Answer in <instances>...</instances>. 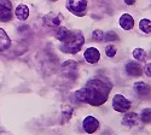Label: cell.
I'll list each match as a JSON object with an SVG mask.
<instances>
[{
	"label": "cell",
	"instance_id": "cell-1",
	"mask_svg": "<svg viewBox=\"0 0 151 135\" xmlns=\"http://www.w3.org/2000/svg\"><path fill=\"white\" fill-rule=\"evenodd\" d=\"M112 89V83L108 79L98 76L86 82L82 88L75 92V99L79 103H85L98 107L105 104Z\"/></svg>",
	"mask_w": 151,
	"mask_h": 135
},
{
	"label": "cell",
	"instance_id": "cell-2",
	"mask_svg": "<svg viewBox=\"0 0 151 135\" xmlns=\"http://www.w3.org/2000/svg\"><path fill=\"white\" fill-rule=\"evenodd\" d=\"M83 44H85L83 35H82L80 31H78V33L71 31V35L60 45L59 48H60L62 52L70 53V54H75V53H78V52L81 50V48H82Z\"/></svg>",
	"mask_w": 151,
	"mask_h": 135
},
{
	"label": "cell",
	"instance_id": "cell-3",
	"mask_svg": "<svg viewBox=\"0 0 151 135\" xmlns=\"http://www.w3.org/2000/svg\"><path fill=\"white\" fill-rule=\"evenodd\" d=\"M131 106H132V103L127 98H124L122 94L114 95V99H112V109H114L116 112L126 114L131 109Z\"/></svg>",
	"mask_w": 151,
	"mask_h": 135
},
{
	"label": "cell",
	"instance_id": "cell-4",
	"mask_svg": "<svg viewBox=\"0 0 151 135\" xmlns=\"http://www.w3.org/2000/svg\"><path fill=\"white\" fill-rule=\"evenodd\" d=\"M67 9L76 16H83L87 9V0H68Z\"/></svg>",
	"mask_w": 151,
	"mask_h": 135
},
{
	"label": "cell",
	"instance_id": "cell-5",
	"mask_svg": "<svg viewBox=\"0 0 151 135\" xmlns=\"http://www.w3.org/2000/svg\"><path fill=\"white\" fill-rule=\"evenodd\" d=\"M78 69H79V64L76 62H74V60H67V62L63 63L60 66L62 72L70 79H76Z\"/></svg>",
	"mask_w": 151,
	"mask_h": 135
},
{
	"label": "cell",
	"instance_id": "cell-6",
	"mask_svg": "<svg viewBox=\"0 0 151 135\" xmlns=\"http://www.w3.org/2000/svg\"><path fill=\"white\" fill-rule=\"evenodd\" d=\"M12 18V4L10 0H0V21L9 22Z\"/></svg>",
	"mask_w": 151,
	"mask_h": 135
},
{
	"label": "cell",
	"instance_id": "cell-7",
	"mask_svg": "<svg viewBox=\"0 0 151 135\" xmlns=\"http://www.w3.org/2000/svg\"><path fill=\"white\" fill-rule=\"evenodd\" d=\"M99 126V121L93 116H86L82 121V128L87 134H94Z\"/></svg>",
	"mask_w": 151,
	"mask_h": 135
},
{
	"label": "cell",
	"instance_id": "cell-8",
	"mask_svg": "<svg viewBox=\"0 0 151 135\" xmlns=\"http://www.w3.org/2000/svg\"><path fill=\"white\" fill-rule=\"evenodd\" d=\"M83 57H85V60H86L87 63H90V64H97L99 62V59H100V53H99V51L97 50V48L88 47V48H86Z\"/></svg>",
	"mask_w": 151,
	"mask_h": 135
},
{
	"label": "cell",
	"instance_id": "cell-9",
	"mask_svg": "<svg viewBox=\"0 0 151 135\" xmlns=\"http://www.w3.org/2000/svg\"><path fill=\"white\" fill-rule=\"evenodd\" d=\"M126 72H127V75H129V76L139 77L143 75V66L137 62H129L126 64Z\"/></svg>",
	"mask_w": 151,
	"mask_h": 135
},
{
	"label": "cell",
	"instance_id": "cell-10",
	"mask_svg": "<svg viewBox=\"0 0 151 135\" xmlns=\"http://www.w3.org/2000/svg\"><path fill=\"white\" fill-rule=\"evenodd\" d=\"M133 88L135 91V93L138 95H140V96H145V95H149L151 93V87H150V84H147L146 82L144 81H138L134 83L133 86Z\"/></svg>",
	"mask_w": 151,
	"mask_h": 135
},
{
	"label": "cell",
	"instance_id": "cell-11",
	"mask_svg": "<svg viewBox=\"0 0 151 135\" xmlns=\"http://www.w3.org/2000/svg\"><path fill=\"white\" fill-rule=\"evenodd\" d=\"M121 122H122L123 126L128 127V128H132V127L138 124V122H139V117H138V114H135V112H128V114H126L123 116Z\"/></svg>",
	"mask_w": 151,
	"mask_h": 135
},
{
	"label": "cell",
	"instance_id": "cell-12",
	"mask_svg": "<svg viewBox=\"0 0 151 135\" xmlns=\"http://www.w3.org/2000/svg\"><path fill=\"white\" fill-rule=\"evenodd\" d=\"M119 23L120 27L124 30H131L134 27V19L129 14H123L119 19Z\"/></svg>",
	"mask_w": 151,
	"mask_h": 135
},
{
	"label": "cell",
	"instance_id": "cell-13",
	"mask_svg": "<svg viewBox=\"0 0 151 135\" xmlns=\"http://www.w3.org/2000/svg\"><path fill=\"white\" fill-rule=\"evenodd\" d=\"M10 46H11V39L9 38L7 33L0 28V52L10 48Z\"/></svg>",
	"mask_w": 151,
	"mask_h": 135
},
{
	"label": "cell",
	"instance_id": "cell-14",
	"mask_svg": "<svg viewBox=\"0 0 151 135\" xmlns=\"http://www.w3.org/2000/svg\"><path fill=\"white\" fill-rule=\"evenodd\" d=\"M62 22V16L60 15H55V14H51L45 17V24H47L48 27L51 28H57Z\"/></svg>",
	"mask_w": 151,
	"mask_h": 135
},
{
	"label": "cell",
	"instance_id": "cell-15",
	"mask_svg": "<svg viewBox=\"0 0 151 135\" xmlns=\"http://www.w3.org/2000/svg\"><path fill=\"white\" fill-rule=\"evenodd\" d=\"M15 15H16V17L18 19L26 21L28 18V16H29V9H28V6H26V5H18L16 7V10H15Z\"/></svg>",
	"mask_w": 151,
	"mask_h": 135
},
{
	"label": "cell",
	"instance_id": "cell-16",
	"mask_svg": "<svg viewBox=\"0 0 151 135\" xmlns=\"http://www.w3.org/2000/svg\"><path fill=\"white\" fill-rule=\"evenodd\" d=\"M70 35H71V31H70L69 29L64 28V27H60V28H58V29L56 30V38H57L59 41H62V42H64Z\"/></svg>",
	"mask_w": 151,
	"mask_h": 135
},
{
	"label": "cell",
	"instance_id": "cell-17",
	"mask_svg": "<svg viewBox=\"0 0 151 135\" xmlns=\"http://www.w3.org/2000/svg\"><path fill=\"white\" fill-rule=\"evenodd\" d=\"M139 29L143 33H145V34L151 33V21L147 19V18L140 19V22H139Z\"/></svg>",
	"mask_w": 151,
	"mask_h": 135
},
{
	"label": "cell",
	"instance_id": "cell-18",
	"mask_svg": "<svg viewBox=\"0 0 151 135\" xmlns=\"http://www.w3.org/2000/svg\"><path fill=\"white\" fill-rule=\"evenodd\" d=\"M132 54H133V57L137 60H139V62H144V60L146 59V52L143 50V48H140V47L134 48V51H133Z\"/></svg>",
	"mask_w": 151,
	"mask_h": 135
},
{
	"label": "cell",
	"instance_id": "cell-19",
	"mask_svg": "<svg viewBox=\"0 0 151 135\" xmlns=\"http://www.w3.org/2000/svg\"><path fill=\"white\" fill-rule=\"evenodd\" d=\"M73 112H74V109L71 106H65L63 107V112H62V116H63V119H62V123H65L70 119V117L73 116Z\"/></svg>",
	"mask_w": 151,
	"mask_h": 135
},
{
	"label": "cell",
	"instance_id": "cell-20",
	"mask_svg": "<svg viewBox=\"0 0 151 135\" xmlns=\"http://www.w3.org/2000/svg\"><path fill=\"white\" fill-rule=\"evenodd\" d=\"M140 119L143 123L149 124L151 123V109H144L140 114Z\"/></svg>",
	"mask_w": 151,
	"mask_h": 135
},
{
	"label": "cell",
	"instance_id": "cell-21",
	"mask_svg": "<svg viewBox=\"0 0 151 135\" xmlns=\"http://www.w3.org/2000/svg\"><path fill=\"white\" fill-rule=\"evenodd\" d=\"M104 38V33L103 30L100 29H96L94 31H92V40L93 41H97V42H100Z\"/></svg>",
	"mask_w": 151,
	"mask_h": 135
},
{
	"label": "cell",
	"instance_id": "cell-22",
	"mask_svg": "<svg viewBox=\"0 0 151 135\" xmlns=\"http://www.w3.org/2000/svg\"><path fill=\"white\" fill-rule=\"evenodd\" d=\"M105 41H117L119 40V35L115 31H108L106 34H104V38Z\"/></svg>",
	"mask_w": 151,
	"mask_h": 135
},
{
	"label": "cell",
	"instance_id": "cell-23",
	"mask_svg": "<svg viewBox=\"0 0 151 135\" xmlns=\"http://www.w3.org/2000/svg\"><path fill=\"white\" fill-rule=\"evenodd\" d=\"M116 52H117V50H116V47L114 46V45H108L106 47H105V54L108 56V57H114L115 54H116Z\"/></svg>",
	"mask_w": 151,
	"mask_h": 135
},
{
	"label": "cell",
	"instance_id": "cell-24",
	"mask_svg": "<svg viewBox=\"0 0 151 135\" xmlns=\"http://www.w3.org/2000/svg\"><path fill=\"white\" fill-rule=\"evenodd\" d=\"M144 72L149 77H151V63H147V64L145 65V68H144Z\"/></svg>",
	"mask_w": 151,
	"mask_h": 135
},
{
	"label": "cell",
	"instance_id": "cell-25",
	"mask_svg": "<svg viewBox=\"0 0 151 135\" xmlns=\"http://www.w3.org/2000/svg\"><path fill=\"white\" fill-rule=\"evenodd\" d=\"M135 1H137V0H123V3H124L126 5H134Z\"/></svg>",
	"mask_w": 151,
	"mask_h": 135
},
{
	"label": "cell",
	"instance_id": "cell-26",
	"mask_svg": "<svg viewBox=\"0 0 151 135\" xmlns=\"http://www.w3.org/2000/svg\"><path fill=\"white\" fill-rule=\"evenodd\" d=\"M52 1H56V0H52Z\"/></svg>",
	"mask_w": 151,
	"mask_h": 135
}]
</instances>
